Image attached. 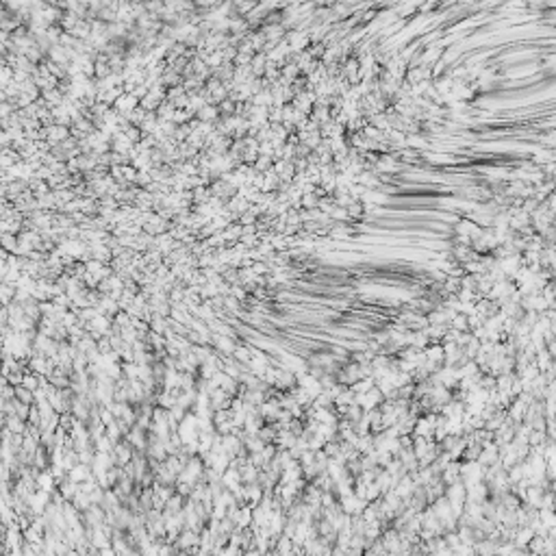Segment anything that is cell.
<instances>
[{
    "mask_svg": "<svg viewBox=\"0 0 556 556\" xmlns=\"http://www.w3.org/2000/svg\"><path fill=\"white\" fill-rule=\"evenodd\" d=\"M111 457H113V461H115V465L124 467V465H128V463L133 461V457H135V447H133V443L128 441V439H122L120 443H115Z\"/></svg>",
    "mask_w": 556,
    "mask_h": 556,
    "instance_id": "cell-1",
    "label": "cell"
},
{
    "mask_svg": "<svg viewBox=\"0 0 556 556\" xmlns=\"http://www.w3.org/2000/svg\"><path fill=\"white\" fill-rule=\"evenodd\" d=\"M497 461H500V445H497L495 441H489L482 445V452H480V457H478V463L482 467H489V465H495Z\"/></svg>",
    "mask_w": 556,
    "mask_h": 556,
    "instance_id": "cell-2",
    "label": "cell"
},
{
    "mask_svg": "<svg viewBox=\"0 0 556 556\" xmlns=\"http://www.w3.org/2000/svg\"><path fill=\"white\" fill-rule=\"evenodd\" d=\"M209 398H211V409L213 411H224V409H230V402H233V395H230L226 389H213L211 393H209Z\"/></svg>",
    "mask_w": 556,
    "mask_h": 556,
    "instance_id": "cell-3",
    "label": "cell"
},
{
    "mask_svg": "<svg viewBox=\"0 0 556 556\" xmlns=\"http://www.w3.org/2000/svg\"><path fill=\"white\" fill-rule=\"evenodd\" d=\"M252 507H248V504H239V509L235 511V515H233V522L237 528H250L252 526Z\"/></svg>",
    "mask_w": 556,
    "mask_h": 556,
    "instance_id": "cell-4",
    "label": "cell"
},
{
    "mask_svg": "<svg viewBox=\"0 0 556 556\" xmlns=\"http://www.w3.org/2000/svg\"><path fill=\"white\" fill-rule=\"evenodd\" d=\"M185 502H187V497L180 495L178 491H176V493L172 495L168 502H165V511L163 513H168V515H172V513H180V511L185 509Z\"/></svg>",
    "mask_w": 556,
    "mask_h": 556,
    "instance_id": "cell-5",
    "label": "cell"
},
{
    "mask_svg": "<svg viewBox=\"0 0 556 556\" xmlns=\"http://www.w3.org/2000/svg\"><path fill=\"white\" fill-rule=\"evenodd\" d=\"M37 482H39V489H46V491H55L57 485H59L50 469H41V474L37 476Z\"/></svg>",
    "mask_w": 556,
    "mask_h": 556,
    "instance_id": "cell-6",
    "label": "cell"
},
{
    "mask_svg": "<svg viewBox=\"0 0 556 556\" xmlns=\"http://www.w3.org/2000/svg\"><path fill=\"white\" fill-rule=\"evenodd\" d=\"M278 430H280L278 424H265L263 428L257 432V435L261 437L265 443H274V441H276V437H278Z\"/></svg>",
    "mask_w": 556,
    "mask_h": 556,
    "instance_id": "cell-7",
    "label": "cell"
},
{
    "mask_svg": "<svg viewBox=\"0 0 556 556\" xmlns=\"http://www.w3.org/2000/svg\"><path fill=\"white\" fill-rule=\"evenodd\" d=\"M372 387H376V378H374V376L361 378V380H357V382H352V385H350V389H352V391H355L357 395H359V393H367Z\"/></svg>",
    "mask_w": 556,
    "mask_h": 556,
    "instance_id": "cell-8",
    "label": "cell"
},
{
    "mask_svg": "<svg viewBox=\"0 0 556 556\" xmlns=\"http://www.w3.org/2000/svg\"><path fill=\"white\" fill-rule=\"evenodd\" d=\"M259 472H261V469L259 467H255L248 461V463H243L241 467H239V474H241V478H243V482H257L259 480Z\"/></svg>",
    "mask_w": 556,
    "mask_h": 556,
    "instance_id": "cell-9",
    "label": "cell"
},
{
    "mask_svg": "<svg viewBox=\"0 0 556 556\" xmlns=\"http://www.w3.org/2000/svg\"><path fill=\"white\" fill-rule=\"evenodd\" d=\"M16 291H18V285H13V283H5L3 280V305H11L13 300H16Z\"/></svg>",
    "mask_w": 556,
    "mask_h": 556,
    "instance_id": "cell-10",
    "label": "cell"
},
{
    "mask_svg": "<svg viewBox=\"0 0 556 556\" xmlns=\"http://www.w3.org/2000/svg\"><path fill=\"white\" fill-rule=\"evenodd\" d=\"M16 398L22 400V402H26V404H35V391L26 389L24 385H18V387H16Z\"/></svg>",
    "mask_w": 556,
    "mask_h": 556,
    "instance_id": "cell-11",
    "label": "cell"
},
{
    "mask_svg": "<svg viewBox=\"0 0 556 556\" xmlns=\"http://www.w3.org/2000/svg\"><path fill=\"white\" fill-rule=\"evenodd\" d=\"M252 270H255L259 276H265V274H270V267H267L265 263H255V265H252Z\"/></svg>",
    "mask_w": 556,
    "mask_h": 556,
    "instance_id": "cell-12",
    "label": "cell"
},
{
    "mask_svg": "<svg viewBox=\"0 0 556 556\" xmlns=\"http://www.w3.org/2000/svg\"><path fill=\"white\" fill-rule=\"evenodd\" d=\"M5 248H7V250L18 252V248H16V245H13V239H11V237H5Z\"/></svg>",
    "mask_w": 556,
    "mask_h": 556,
    "instance_id": "cell-13",
    "label": "cell"
},
{
    "mask_svg": "<svg viewBox=\"0 0 556 556\" xmlns=\"http://www.w3.org/2000/svg\"><path fill=\"white\" fill-rule=\"evenodd\" d=\"M213 261H215V259H213V257H202V261H200V265H202V267H205V265H213Z\"/></svg>",
    "mask_w": 556,
    "mask_h": 556,
    "instance_id": "cell-14",
    "label": "cell"
}]
</instances>
